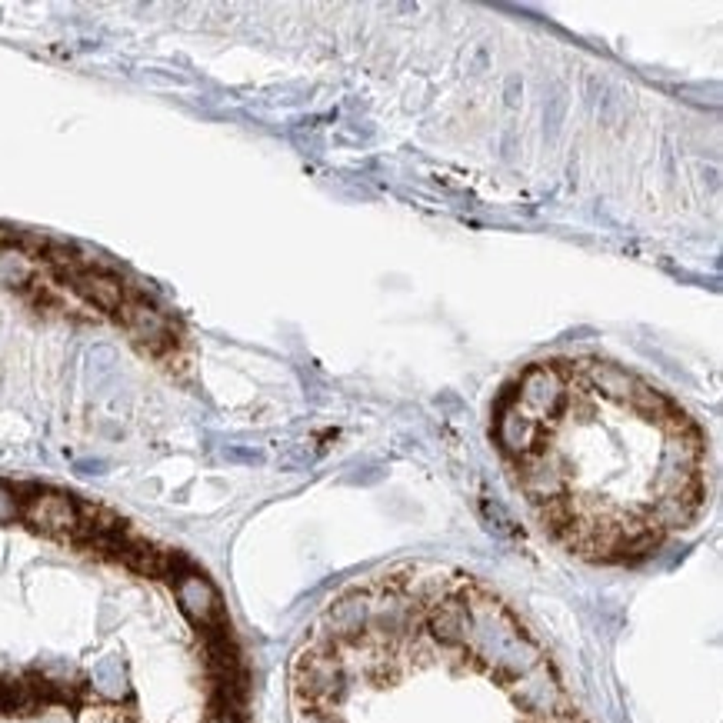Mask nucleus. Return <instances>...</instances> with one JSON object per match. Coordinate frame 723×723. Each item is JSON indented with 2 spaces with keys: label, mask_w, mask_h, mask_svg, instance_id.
Segmentation results:
<instances>
[{
  "label": "nucleus",
  "mask_w": 723,
  "mask_h": 723,
  "mask_svg": "<svg viewBox=\"0 0 723 723\" xmlns=\"http://www.w3.org/2000/svg\"><path fill=\"white\" fill-rule=\"evenodd\" d=\"M81 723H137L130 713L121 707H87L81 713Z\"/></svg>",
  "instance_id": "9"
},
{
  "label": "nucleus",
  "mask_w": 723,
  "mask_h": 723,
  "mask_svg": "<svg viewBox=\"0 0 723 723\" xmlns=\"http://www.w3.org/2000/svg\"><path fill=\"white\" fill-rule=\"evenodd\" d=\"M207 723H233V720H214V717H207Z\"/></svg>",
  "instance_id": "13"
},
{
  "label": "nucleus",
  "mask_w": 723,
  "mask_h": 723,
  "mask_svg": "<svg viewBox=\"0 0 723 723\" xmlns=\"http://www.w3.org/2000/svg\"><path fill=\"white\" fill-rule=\"evenodd\" d=\"M167 557H170V550H161L140 537H130V544L123 546L121 554V563L140 577H167Z\"/></svg>",
  "instance_id": "7"
},
{
  "label": "nucleus",
  "mask_w": 723,
  "mask_h": 723,
  "mask_svg": "<svg viewBox=\"0 0 723 723\" xmlns=\"http://www.w3.org/2000/svg\"><path fill=\"white\" fill-rule=\"evenodd\" d=\"M20 517V497L7 483H0V523H11Z\"/></svg>",
  "instance_id": "10"
},
{
  "label": "nucleus",
  "mask_w": 723,
  "mask_h": 723,
  "mask_svg": "<svg viewBox=\"0 0 723 723\" xmlns=\"http://www.w3.org/2000/svg\"><path fill=\"white\" fill-rule=\"evenodd\" d=\"M324 624L334 643H360L370 630V590H350L337 597L330 603Z\"/></svg>",
  "instance_id": "6"
},
{
  "label": "nucleus",
  "mask_w": 723,
  "mask_h": 723,
  "mask_svg": "<svg viewBox=\"0 0 723 723\" xmlns=\"http://www.w3.org/2000/svg\"><path fill=\"white\" fill-rule=\"evenodd\" d=\"M174 593H177L180 610L187 614L191 624L204 630V633H214V630H224V603H220L217 587L200 577L197 570L184 573L174 580Z\"/></svg>",
  "instance_id": "4"
},
{
  "label": "nucleus",
  "mask_w": 723,
  "mask_h": 723,
  "mask_svg": "<svg viewBox=\"0 0 723 723\" xmlns=\"http://www.w3.org/2000/svg\"><path fill=\"white\" fill-rule=\"evenodd\" d=\"M117 320H121L123 327L130 330V337H134L144 350H151L153 357H164L177 347V337H174L170 320H167L153 303L144 301V297H127L123 307L117 310Z\"/></svg>",
  "instance_id": "3"
},
{
  "label": "nucleus",
  "mask_w": 723,
  "mask_h": 723,
  "mask_svg": "<svg viewBox=\"0 0 723 723\" xmlns=\"http://www.w3.org/2000/svg\"><path fill=\"white\" fill-rule=\"evenodd\" d=\"M294 700L303 710H327L343 696V660L330 637H317L290 664Z\"/></svg>",
  "instance_id": "1"
},
{
  "label": "nucleus",
  "mask_w": 723,
  "mask_h": 723,
  "mask_svg": "<svg viewBox=\"0 0 723 723\" xmlns=\"http://www.w3.org/2000/svg\"><path fill=\"white\" fill-rule=\"evenodd\" d=\"M20 517L30 530L70 540L81 527V504L60 491H34L20 500Z\"/></svg>",
  "instance_id": "2"
},
{
  "label": "nucleus",
  "mask_w": 723,
  "mask_h": 723,
  "mask_svg": "<svg viewBox=\"0 0 723 723\" xmlns=\"http://www.w3.org/2000/svg\"><path fill=\"white\" fill-rule=\"evenodd\" d=\"M34 280H37V260L17 247H0V284L24 294Z\"/></svg>",
  "instance_id": "8"
},
{
  "label": "nucleus",
  "mask_w": 723,
  "mask_h": 723,
  "mask_svg": "<svg viewBox=\"0 0 723 723\" xmlns=\"http://www.w3.org/2000/svg\"><path fill=\"white\" fill-rule=\"evenodd\" d=\"M301 723H337V720L330 717L327 710H307V713H303V720H301Z\"/></svg>",
  "instance_id": "11"
},
{
  "label": "nucleus",
  "mask_w": 723,
  "mask_h": 723,
  "mask_svg": "<svg viewBox=\"0 0 723 723\" xmlns=\"http://www.w3.org/2000/svg\"><path fill=\"white\" fill-rule=\"evenodd\" d=\"M60 280H64L77 297H83L87 303H94L97 310L114 314V317H117V310L123 307V301L130 297L127 287H123L114 273L100 271V267H90V263H83V267H77V271L64 273Z\"/></svg>",
  "instance_id": "5"
},
{
  "label": "nucleus",
  "mask_w": 723,
  "mask_h": 723,
  "mask_svg": "<svg viewBox=\"0 0 723 723\" xmlns=\"http://www.w3.org/2000/svg\"><path fill=\"white\" fill-rule=\"evenodd\" d=\"M554 723H584V720H580L577 713H557V717H554Z\"/></svg>",
  "instance_id": "12"
}]
</instances>
